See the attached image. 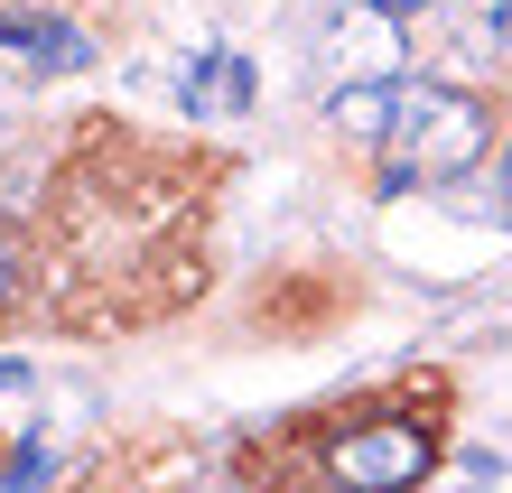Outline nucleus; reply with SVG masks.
Here are the masks:
<instances>
[{"mask_svg": "<svg viewBox=\"0 0 512 493\" xmlns=\"http://www.w3.org/2000/svg\"><path fill=\"white\" fill-rule=\"evenodd\" d=\"M28 382V363H10V354H0V391H19Z\"/></svg>", "mask_w": 512, "mask_h": 493, "instance_id": "obj_8", "label": "nucleus"}, {"mask_svg": "<svg viewBox=\"0 0 512 493\" xmlns=\"http://www.w3.org/2000/svg\"><path fill=\"white\" fill-rule=\"evenodd\" d=\"M494 121L475 94H457V84H401V112H391L382 131V177L391 187H429V177H466L475 159H485Z\"/></svg>", "mask_w": 512, "mask_h": 493, "instance_id": "obj_1", "label": "nucleus"}, {"mask_svg": "<svg viewBox=\"0 0 512 493\" xmlns=\"http://www.w3.org/2000/svg\"><path fill=\"white\" fill-rule=\"evenodd\" d=\"M19 280H28V261H19V233L0 224V317H10V298H19Z\"/></svg>", "mask_w": 512, "mask_h": 493, "instance_id": "obj_6", "label": "nucleus"}, {"mask_svg": "<svg viewBox=\"0 0 512 493\" xmlns=\"http://www.w3.org/2000/svg\"><path fill=\"white\" fill-rule=\"evenodd\" d=\"M0 47L10 56H38V66H94V47L56 19H0Z\"/></svg>", "mask_w": 512, "mask_h": 493, "instance_id": "obj_3", "label": "nucleus"}, {"mask_svg": "<svg viewBox=\"0 0 512 493\" xmlns=\"http://www.w3.org/2000/svg\"><path fill=\"white\" fill-rule=\"evenodd\" d=\"M326 112H336V131L382 140V131H391V112H401V84H345V94L326 103Z\"/></svg>", "mask_w": 512, "mask_h": 493, "instance_id": "obj_4", "label": "nucleus"}, {"mask_svg": "<svg viewBox=\"0 0 512 493\" xmlns=\"http://www.w3.org/2000/svg\"><path fill=\"white\" fill-rule=\"evenodd\" d=\"M205 94H224L233 112H243L252 103V75L243 66H187V103H205Z\"/></svg>", "mask_w": 512, "mask_h": 493, "instance_id": "obj_5", "label": "nucleus"}, {"mask_svg": "<svg viewBox=\"0 0 512 493\" xmlns=\"http://www.w3.org/2000/svg\"><path fill=\"white\" fill-rule=\"evenodd\" d=\"M503 214H512V149H503Z\"/></svg>", "mask_w": 512, "mask_h": 493, "instance_id": "obj_9", "label": "nucleus"}, {"mask_svg": "<svg viewBox=\"0 0 512 493\" xmlns=\"http://www.w3.org/2000/svg\"><path fill=\"white\" fill-rule=\"evenodd\" d=\"M326 475L345 493H410L429 475V438H419L410 419H364V428H345V438L326 447Z\"/></svg>", "mask_w": 512, "mask_h": 493, "instance_id": "obj_2", "label": "nucleus"}, {"mask_svg": "<svg viewBox=\"0 0 512 493\" xmlns=\"http://www.w3.org/2000/svg\"><path fill=\"white\" fill-rule=\"evenodd\" d=\"M38 466H47V438H19V456H10V493H38Z\"/></svg>", "mask_w": 512, "mask_h": 493, "instance_id": "obj_7", "label": "nucleus"}]
</instances>
